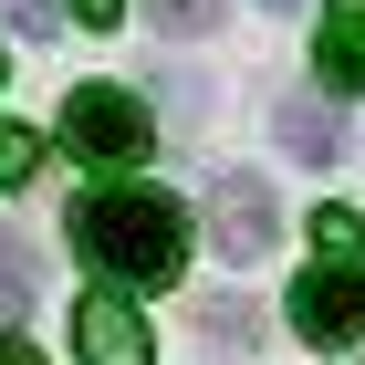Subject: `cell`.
<instances>
[{
    "mask_svg": "<svg viewBox=\"0 0 365 365\" xmlns=\"http://www.w3.org/2000/svg\"><path fill=\"white\" fill-rule=\"evenodd\" d=\"M73 251L94 261L105 282L146 292V282H178L188 272V209L146 178H105V188L73 198Z\"/></svg>",
    "mask_w": 365,
    "mask_h": 365,
    "instance_id": "6da1fadb",
    "label": "cell"
},
{
    "mask_svg": "<svg viewBox=\"0 0 365 365\" xmlns=\"http://www.w3.org/2000/svg\"><path fill=\"white\" fill-rule=\"evenodd\" d=\"M63 136L84 146L94 168H136L146 146H157V125H146V105L125 84H73V105H63Z\"/></svg>",
    "mask_w": 365,
    "mask_h": 365,
    "instance_id": "7a4b0ae2",
    "label": "cell"
},
{
    "mask_svg": "<svg viewBox=\"0 0 365 365\" xmlns=\"http://www.w3.org/2000/svg\"><path fill=\"white\" fill-rule=\"evenodd\" d=\"M292 334L303 344H365V261H313L292 282Z\"/></svg>",
    "mask_w": 365,
    "mask_h": 365,
    "instance_id": "3957f363",
    "label": "cell"
},
{
    "mask_svg": "<svg viewBox=\"0 0 365 365\" xmlns=\"http://www.w3.org/2000/svg\"><path fill=\"white\" fill-rule=\"evenodd\" d=\"M209 240H220V261H261L282 240V209H272V188H261L251 168L209 178Z\"/></svg>",
    "mask_w": 365,
    "mask_h": 365,
    "instance_id": "277c9868",
    "label": "cell"
},
{
    "mask_svg": "<svg viewBox=\"0 0 365 365\" xmlns=\"http://www.w3.org/2000/svg\"><path fill=\"white\" fill-rule=\"evenodd\" d=\"M73 355H84V365H157V334H146V313L105 282V292L73 303Z\"/></svg>",
    "mask_w": 365,
    "mask_h": 365,
    "instance_id": "5b68a950",
    "label": "cell"
},
{
    "mask_svg": "<svg viewBox=\"0 0 365 365\" xmlns=\"http://www.w3.org/2000/svg\"><path fill=\"white\" fill-rule=\"evenodd\" d=\"M313 63H324L334 94L365 84V0H324V42H313Z\"/></svg>",
    "mask_w": 365,
    "mask_h": 365,
    "instance_id": "8992f818",
    "label": "cell"
},
{
    "mask_svg": "<svg viewBox=\"0 0 365 365\" xmlns=\"http://www.w3.org/2000/svg\"><path fill=\"white\" fill-rule=\"evenodd\" d=\"M272 136L292 146L303 168H334V157H344V125H334V115H324V94H292V105L272 115Z\"/></svg>",
    "mask_w": 365,
    "mask_h": 365,
    "instance_id": "52a82bcc",
    "label": "cell"
},
{
    "mask_svg": "<svg viewBox=\"0 0 365 365\" xmlns=\"http://www.w3.org/2000/svg\"><path fill=\"white\" fill-rule=\"evenodd\" d=\"M31 292H42V261H31V240H21V230H0V324H21V313H31Z\"/></svg>",
    "mask_w": 365,
    "mask_h": 365,
    "instance_id": "ba28073f",
    "label": "cell"
},
{
    "mask_svg": "<svg viewBox=\"0 0 365 365\" xmlns=\"http://www.w3.org/2000/svg\"><path fill=\"white\" fill-rule=\"evenodd\" d=\"M313 261H365V220L355 209H313Z\"/></svg>",
    "mask_w": 365,
    "mask_h": 365,
    "instance_id": "9c48e42d",
    "label": "cell"
},
{
    "mask_svg": "<svg viewBox=\"0 0 365 365\" xmlns=\"http://www.w3.org/2000/svg\"><path fill=\"white\" fill-rule=\"evenodd\" d=\"M146 21L188 42V31H220V0H146Z\"/></svg>",
    "mask_w": 365,
    "mask_h": 365,
    "instance_id": "30bf717a",
    "label": "cell"
},
{
    "mask_svg": "<svg viewBox=\"0 0 365 365\" xmlns=\"http://www.w3.org/2000/svg\"><path fill=\"white\" fill-rule=\"evenodd\" d=\"M31 178H42V136L0 125V188H31Z\"/></svg>",
    "mask_w": 365,
    "mask_h": 365,
    "instance_id": "8fae6325",
    "label": "cell"
},
{
    "mask_svg": "<svg viewBox=\"0 0 365 365\" xmlns=\"http://www.w3.org/2000/svg\"><path fill=\"white\" fill-rule=\"evenodd\" d=\"M0 21H11V31H31V42H53V21H63V0H0Z\"/></svg>",
    "mask_w": 365,
    "mask_h": 365,
    "instance_id": "7c38bea8",
    "label": "cell"
},
{
    "mask_svg": "<svg viewBox=\"0 0 365 365\" xmlns=\"http://www.w3.org/2000/svg\"><path fill=\"white\" fill-rule=\"evenodd\" d=\"M209 334H220V344H251V303H209Z\"/></svg>",
    "mask_w": 365,
    "mask_h": 365,
    "instance_id": "4fadbf2b",
    "label": "cell"
},
{
    "mask_svg": "<svg viewBox=\"0 0 365 365\" xmlns=\"http://www.w3.org/2000/svg\"><path fill=\"white\" fill-rule=\"evenodd\" d=\"M63 11H73L84 31H115V11H125V0H63Z\"/></svg>",
    "mask_w": 365,
    "mask_h": 365,
    "instance_id": "5bb4252c",
    "label": "cell"
},
{
    "mask_svg": "<svg viewBox=\"0 0 365 365\" xmlns=\"http://www.w3.org/2000/svg\"><path fill=\"white\" fill-rule=\"evenodd\" d=\"M0 365H42V355H31V344H21V334H0Z\"/></svg>",
    "mask_w": 365,
    "mask_h": 365,
    "instance_id": "9a60e30c",
    "label": "cell"
},
{
    "mask_svg": "<svg viewBox=\"0 0 365 365\" xmlns=\"http://www.w3.org/2000/svg\"><path fill=\"white\" fill-rule=\"evenodd\" d=\"M261 11H303V0H261Z\"/></svg>",
    "mask_w": 365,
    "mask_h": 365,
    "instance_id": "2e32d148",
    "label": "cell"
}]
</instances>
